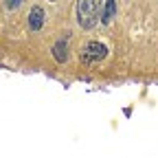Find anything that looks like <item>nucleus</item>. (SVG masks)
Wrapping results in <instances>:
<instances>
[{
  "mask_svg": "<svg viewBox=\"0 0 158 158\" xmlns=\"http://www.w3.org/2000/svg\"><path fill=\"white\" fill-rule=\"evenodd\" d=\"M116 15V0H106V9H103V15H101V20L108 24V22H112V18Z\"/></svg>",
  "mask_w": 158,
  "mask_h": 158,
  "instance_id": "nucleus-5",
  "label": "nucleus"
},
{
  "mask_svg": "<svg viewBox=\"0 0 158 158\" xmlns=\"http://www.w3.org/2000/svg\"><path fill=\"white\" fill-rule=\"evenodd\" d=\"M101 15V0H77V20L84 29H92Z\"/></svg>",
  "mask_w": 158,
  "mask_h": 158,
  "instance_id": "nucleus-1",
  "label": "nucleus"
},
{
  "mask_svg": "<svg viewBox=\"0 0 158 158\" xmlns=\"http://www.w3.org/2000/svg\"><path fill=\"white\" fill-rule=\"evenodd\" d=\"M44 24V9L42 7H33L31 13H29V27L31 31H40Z\"/></svg>",
  "mask_w": 158,
  "mask_h": 158,
  "instance_id": "nucleus-3",
  "label": "nucleus"
},
{
  "mask_svg": "<svg viewBox=\"0 0 158 158\" xmlns=\"http://www.w3.org/2000/svg\"><path fill=\"white\" fill-rule=\"evenodd\" d=\"M106 55H108V48L101 42H90L81 51V62H86V64L88 62H99V59H103Z\"/></svg>",
  "mask_w": 158,
  "mask_h": 158,
  "instance_id": "nucleus-2",
  "label": "nucleus"
},
{
  "mask_svg": "<svg viewBox=\"0 0 158 158\" xmlns=\"http://www.w3.org/2000/svg\"><path fill=\"white\" fill-rule=\"evenodd\" d=\"M22 5V0H7V7L9 9H15V7H20Z\"/></svg>",
  "mask_w": 158,
  "mask_h": 158,
  "instance_id": "nucleus-6",
  "label": "nucleus"
},
{
  "mask_svg": "<svg viewBox=\"0 0 158 158\" xmlns=\"http://www.w3.org/2000/svg\"><path fill=\"white\" fill-rule=\"evenodd\" d=\"M53 57L57 59L59 64H64L68 59V46H66V40H59V42H55L53 46Z\"/></svg>",
  "mask_w": 158,
  "mask_h": 158,
  "instance_id": "nucleus-4",
  "label": "nucleus"
}]
</instances>
